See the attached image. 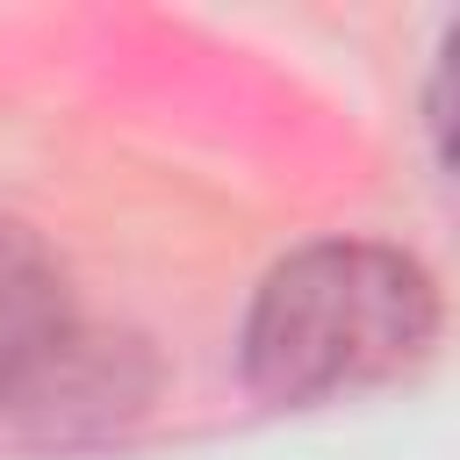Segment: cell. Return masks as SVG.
I'll return each mask as SVG.
<instances>
[{
  "label": "cell",
  "mask_w": 460,
  "mask_h": 460,
  "mask_svg": "<svg viewBox=\"0 0 460 460\" xmlns=\"http://www.w3.org/2000/svg\"><path fill=\"white\" fill-rule=\"evenodd\" d=\"M438 338L431 273L367 237H331L280 259L244 316V381L266 402H331L410 374Z\"/></svg>",
  "instance_id": "1"
},
{
  "label": "cell",
  "mask_w": 460,
  "mask_h": 460,
  "mask_svg": "<svg viewBox=\"0 0 460 460\" xmlns=\"http://www.w3.org/2000/svg\"><path fill=\"white\" fill-rule=\"evenodd\" d=\"M72 338H79L72 273L36 230L0 223V410L7 417L29 410V395L65 359Z\"/></svg>",
  "instance_id": "2"
},
{
  "label": "cell",
  "mask_w": 460,
  "mask_h": 460,
  "mask_svg": "<svg viewBox=\"0 0 460 460\" xmlns=\"http://www.w3.org/2000/svg\"><path fill=\"white\" fill-rule=\"evenodd\" d=\"M158 388V367L137 338H108V331H86L65 345V359L43 374V388L29 395L22 424L43 431V438H101L129 417H144Z\"/></svg>",
  "instance_id": "3"
}]
</instances>
